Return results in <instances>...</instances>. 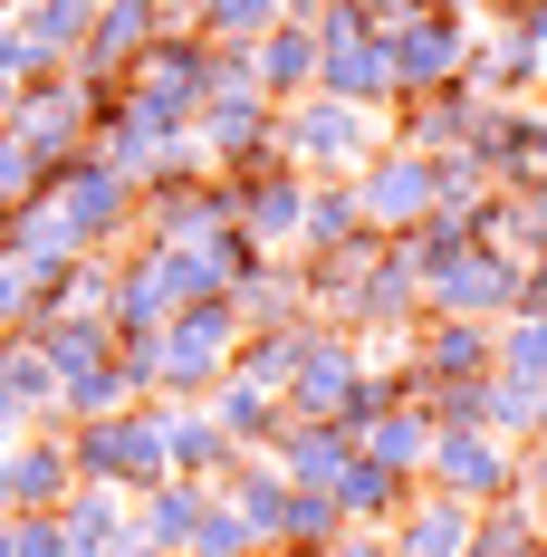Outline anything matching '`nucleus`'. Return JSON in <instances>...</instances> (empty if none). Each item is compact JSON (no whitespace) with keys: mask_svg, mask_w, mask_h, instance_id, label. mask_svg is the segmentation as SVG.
<instances>
[{"mask_svg":"<svg viewBox=\"0 0 547 557\" xmlns=\"http://www.w3.org/2000/svg\"><path fill=\"white\" fill-rule=\"evenodd\" d=\"M270 135H278V154H288L298 173H356V164L384 145V115H375V107H336V97L308 87V97H288V107H278Z\"/></svg>","mask_w":547,"mask_h":557,"instance_id":"f257e3e1","label":"nucleus"},{"mask_svg":"<svg viewBox=\"0 0 547 557\" xmlns=\"http://www.w3.org/2000/svg\"><path fill=\"white\" fill-rule=\"evenodd\" d=\"M77 481H115V491H145L164 481V404H115V413H87L77 423Z\"/></svg>","mask_w":547,"mask_h":557,"instance_id":"f03ea898","label":"nucleus"},{"mask_svg":"<svg viewBox=\"0 0 547 557\" xmlns=\"http://www.w3.org/2000/svg\"><path fill=\"white\" fill-rule=\"evenodd\" d=\"M318 29V97H336V107H394V67H384V39L365 29V10L356 0H336V10H318L308 20Z\"/></svg>","mask_w":547,"mask_h":557,"instance_id":"7ed1b4c3","label":"nucleus"},{"mask_svg":"<svg viewBox=\"0 0 547 557\" xmlns=\"http://www.w3.org/2000/svg\"><path fill=\"white\" fill-rule=\"evenodd\" d=\"M471 39H481V20H451V10H413L403 29H384L394 107L423 97V87H471Z\"/></svg>","mask_w":547,"mask_h":557,"instance_id":"20e7f679","label":"nucleus"},{"mask_svg":"<svg viewBox=\"0 0 547 557\" xmlns=\"http://www.w3.org/2000/svg\"><path fill=\"white\" fill-rule=\"evenodd\" d=\"M423 481L481 509V500H499V491H519L529 461H519V443H499L490 423H451V433H433V451H423Z\"/></svg>","mask_w":547,"mask_h":557,"instance_id":"39448f33","label":"nucleus"},{"mask_svg":"<svg viewBox=\"0 0 547 557\" xmlns=\"http://www.w3.org/2000/svg\"><path fill=\"white\" fill-rule=\"evenodd\" d=\"M519 278H529V260H519V250L471 240L451 270L423 278V318H509V308H519Z\"/></svg>","mask_w":547,"mask_h":557,"instance_id":"423d86ee","label":"nucleus"},{"mask_svg":"<svg viewBox=\"0 0 547 557\" xmlns=\"http://www.w3.org/2000/svg\"><path fill=\"white\" fill-rule=\"evenodd\" d=\"M346 183H356V212H365V231H413L423 212H433V154L394 145V135H384V145L346 173Z\"/></svg>","mask_w":547,"mask_h":557,"instance_id":"0eeeda50","label":"nucleus"},{"mask_svg":"<svg viewBox=\"0 0 547 557\" xmlns=\"http://www.w3.org/2000/svg\"><path fill=\"white\" fill-rule=\"evenodd\" d=\"M384 539H394V557H471V500L413 481V500L384 519Z\"/></svg>","mask_w":547,"mask_h":557,"instance_id":"6e6552de","label":"nucleus"},{"mask_svg":"<svg viewBox=\"0 0 547 557\" xmlns=\"http://www.w3.org/2000/svg\"><path fill=\"white\" fill-rule=\"evenodd\" d=\"M270 461H278L288 491H336V471L356 461V433H346V423H298V413H288V423L270 433Z\"/></svg>","mask_w":547,"mask_h":557,"instance_id":"1a4fd4ad","label":"nucleus"},{"mask_svg":"<svg viewBox=\"0 0 547 557\" xmlns=\"http://www.w3.org/2000/svg\"><path fill=\"white\" fill-rule=\"evenodd\" d=\"M471 107H481V87H423V97L384 107V135L413 145V154H451V145L471 135Z\"/></svg>","mask_w":547,"mask_h":557,"instance_id":"9d476101","label":"nucleus"},{"mask_svg":"<svg viewBox=\"0 0 547 557\" xmlns=\"http://www.w3.org/2000/svg\"><path fill=\"white\" fill-rule=\"evenodd\" d=\"M423 318V270L403 260V240H384V260L365 270V288H356V318L346 327H375V336H403Z\"/></svg>","mask_w":547,"mask_h":557,"instance_id":"9b49d317","label":"nucleus"},{"mask_svg":"<svg viewBox=\"0 0 547 557\" xmlns=\"http://www.w3.org/2000/svg\"><path fill=\"white\" fill-rule=\"evenodd\" d=\"M250 77H260V97H270V107L308 97V87H318V29H308V20L260 29V39H250Z\"/></svg>","mask_w":547,"mask_h":557,"instance_id":"f8f14e48","label":"nucleus"},{"mask_svg":"<svg viewBox=\"0 0 547 557\" xmlns=\"http://www.w3.org/2000/svg\"><path fill=\"white\" fill-rule=\"evenodd\" d=\"M202 509H212V481L164 471V481H145V500H135V539H145V548H164V557H183V539L202 529Z\"/></svg>","mask_w":547,"mask_h":557,"instance_id":"ddd939ff","label":"nucleus"},{"mask_svg":"<svg viewBox=\"0 0 547 557\" xmlns=\"http://www.w3.org/2000/svg\"><path fill=\"white\" fill-rule=\"evenodd\" d=\"M231 433L212 423V404L192 394V404H164V471H183V481H221L231 471Z\"/></svg>","mask_w":547,"mask_h":557,"instance_id":"4468645a","label":"nucleus"},{"mask_svg":"<svg viewBox=\"0 0 547 557\" xmlns=\"http://www.w3.org/2000/svg\"><path fill=\"white\" fill-rule=\"evenodd\" d=\"M403 500H413V471H394V461H375V451H356V461L336 471V509H346L356 529H384Z\"/></svg>","mask_w":547,"mask_h":557,"instance_id":"2eb2a0df","label":"nucleus"},{"mask_svg":"<svg viewBox=\"0 0 547 557\" xmlns=\"http://www.w3.org/2000/svg\"><path fill=\"white\" fill-rule=\"evenodd\" d=\"M202 404H212V423H221V433H231L240 451H270V433L288 423V404H278L270 385H240V375H221Z\"/></svg>","mask_w":547,"mask_h":557,"instance_id":"dca6fc26","label":"nucleus"},{"mask_svg":"<svg viewBox=\"0 0 547 557\" xmlns=\"http://www.w3.org/2000/svg\"><path fill=\"white\" fill-rule=\"evenodd\" d=\"M481 423H490L499 443L529 451L547 433V375H499V366H490V404H481Z\"/></svg>","mask_w":547,"mask_h":557,"instance_id":"f3484780","label":"nucleus"},{"mask_svg":"<svg viewBox=\"0 0 547 557\" xmlns=\"http://www.w3.org/2000/svg\"><path fill=\"white\" fill-rule=\"evenodd\" d=\"M67 491H77V461H67V443L10 451V509H58Z\"/></svg>","mask_w":547,"mask_h":557,"instance_id":"a211bd4d","label":"nucleus"},{"mask_svg":"<svg viewBox=\"0 0 547 557\" xmlns=\"http://www.w3.org/2000/svg\"><path fill=\"white\" fill-rule=\"evenodd\" d=\"M365 212H356V183L346 173H308V231H298V250H336V240H356Z\"/></svg>","mask_w":547,"mask_h":557,"instance_id":"6ab92c4d","label":"nucleus"},{"mask_svg":"<svg viewBox=\"0 0 547 557\" xmlns=\"http://www.w3.org/2000/svg\"><path fill=\"white\" fill-rule=\"evenodd\" d=\"M356 451H375V461H394V471H413V481H423V451H433V413H423V404H394L384 423H365V433H356Z\"/></svg>","mask_w":547,"mask_h":557,"instance_id":"aec40b11","label":"nucleus"},{"mask_svg":"<svg viewBox=\"0 0 547 557\" xmlns=\"http://www.w3.org/2000/svg\"><path fill=\"white\" fill-rule=\"evenodd\" d=\"M336 529H346L336 491H288V509H278V548H270V557H318Z\"/></svg>","mask_w":547,"mask_h":557,"instance_id":"412c9836","label":"nucleus"},{"mask_svg":"<svg viewBox=\"0 0 547 557\" xmlns=\"http://www.w3.org/2000/svg\"><path fill=\"white\" fill-rule=\"evenodd\" d=\"M490 366H499V375H547V318H538V308L490 318Z\"/></svg>","mask_w":547,"mask_h":557,"instance_id":"4be33fe9","label":"nucleus"},{"mask_svg":"<svg viewBox=\"0 0 547 557\" xmlns=\"http://www.w3.org/2000/svg\"><path fill=\"white\" fill-rule=\"evenodd\" d=\"M278 20H288L278 0H192V29H202V39H231V49H250L260 29H278Z\"/></svg>","mask_w":547,"mask_h":557,"instance_id":"5701e85b","label":"nucleus"},{"mask_svg":"<svg viewBox=\"0 0 547 557\" xmlns=\"http://www.w3.org/2000/svg\"><path fill=\"white\" fill-rule=\"evenodd\" d=\"M433 202H442V212H481V202H490V164H481L471 145L433 154Z\"/></svg>","mask_w":547,"mask_h":557,"instance_id":"b1692460","label":"nucleus"},{"mask_svg":"<svg viewBox=\"0 0 547 557\" xmlns=\"http://www.w3.org/2000/svg\"><path fill=\"white\" fill-rule=\"evenodd\" d=\"M39 183H49V164H39V154H29V145H20L10 125H0V212H20V202H29Z\"/></svg>","mask_w":547,"mask_h":557,"instance_id":"393cba45","label":"nucleus"},{"mask_svg":"<svg viewBox=\"0 0 547 557\" xmlns=\"http://www.w3.org/2000/svg\"><path fill=\"white\" fill-rule=\"evenodd\" d=\"M318 557H394V539H384V529H356V519H346V529H336V539H327Z\"/></svg>","mask_w":547,"mask_h":557,"instance_id":"a878e982","label":"nucleus"},{"mask_svg":"<svg viewBox=\"0 0 547 557\" xmlns=\"http://www.w3.org/2000/svg\"><path fill=\"white\" fill-rule=\"evenodd\" d=\"M356 10H365V29H375V39H384V29H403V20H413L423 0H356Z\"/></svg>","mask_w":547,"mask_h":557,"instance_id":"bb28decb","label":"nucleus"},{"mask_svg":"<svg viewBox=\"0 0 547 557\" xmlns=\"http://www.w3.org/2000/svg\"><path fill=\"white\" fill-rule=\"evenodd\" d=\"M509 29H519V39L547 58V0H519V10H509Z\"/></svg>","mask_w":547,"mask_h":557,"instance_id":"cd10ccee","label":"nucleus"},{"mask_svg":"<svg viewBox=\"0 0 547 557\" xmlns=\"http://www.w3.org/2000/svg\"><path fill=\"white\" fill-rule=\"evenodd\" d=\"M519 461H529V481H538V491H547V433H538V443H529V451H519Z\"/></svg>","mask_w":547,"mask_h":557,"instance_id":"c85d7f7f","label":"nucleus"},{"mask_svg":"<svg viewBox=\"0 0 547 557\" xmlns=\"http://www.w3.org/2000/svg\"><path fill=\"white\" fill-rule=\"evenodd\" d=\"M278 10H288V20H318V10H336V0H278Z\"/></svg>","mask_w":547,"mask_h":557,"instance_id":"c756f323","label":"nucleus"},{"mask_svg":"<svg viewBox=\"0 0 547 557\" xmlns=\"http://www.w3.org/2000/svg\"><path fill=\"white\" fill-rule=\"evenodd\" d=\"M423 10H451V20H481V10H471V0H423Z\"/></svg>","mask_w":547,"mask_h":557,"instance_id":"7c9ffc66","label":"nucleus"},{"mask_svg":"<svg viewBox=\"0 0 547 557\" xmlns=\"http://www.w3.org/2000/svg\"><path fill=\"white\" fill-rule=\"evenodd\" d=\"M471 10H481V20H509V10H519V0H471Z\"/></svg>","mask_w":547,"mask_h":557,"instance_id":"2f4dec72","label":"nucleus"},{"mask_svg":"<svg viewBox=\"0 0 547 557\" xmlns=\"http://www.w3.org/2000/svg\"><path fill=\"white\" fill-rule=\"evenodd\" d=\"M10 97H20V77H0V115H10Z\"/></svg>","mask_w":547,"mask_h":557,"instance_id":"473e14b6","label":"nucleus"},{"mask_svg":"<svg viewBox=\"0 0 547 557\" xmlns=\"http://www.w3.org/2000/svg\"><path fill=\"white\" fill-rule=\"evenodd\" d=\"M0 509H10V451H0Z\"/></svg>","mask_w":547,"mask_h":557,"instance_id":"72a5a7b5","label":"nucleus"},{"mask_svg":"<svg viewBox=\"0 0 547 557\" xmlns=\"http://www.w3.org/2000/svg\"><path fill=\"white\" fill-rule=\"evenodd\" d=\"M519 557H547V539H538V548H519Z\"/></svg>","mask_w":547,"mask_h":557,"instance_id":"f704fd0d","label":"nucleus"},{"mask_svg":"<svg viewBox=\"0 0 547 557\" xmlns=\"http://www.w3.org/2000/svg\"><path fill=\"white\" fill-rule=\"evenodd\" d=\"M538 97H547V87H538Z\"/></svg>","mask_w":547,"mask_h":557,"instance_id":"c9c22d12","label":"nucleus"}]
</instances>
